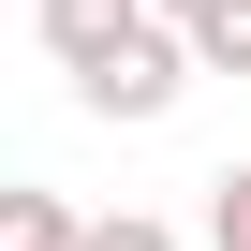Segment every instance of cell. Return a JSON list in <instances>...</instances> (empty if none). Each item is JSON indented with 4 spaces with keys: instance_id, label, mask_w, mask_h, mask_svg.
Returning a JSON list of instances; mask_svg holds the SVG:
<instances>
[{
    "instance_id": "6da1fadb",
    "label": "cell",
    "mask_w": 251,
    "mask_h": 251,
    "mask_svg": "<svg viewBox=\"0 0 251 251\" xmlns=\"http://www.w3.org/2000/svg\"><path fill=\"white\" fill-rule=\"evenodd\" d=\"M59 45V74H74V103L89 118H163L207 59H192V30H163V15H89V30H45Z\"/></svg>"
},
{
    "instance_id": "7a4b0ae2",
    "label": "cell",
    "mask_w": 251,
    "mask_h": 251,
    "mask_svg": "<svg viewBox=\"0 0 251 251\" xmlns=\"http://www.w3.org/2000/svg\"><path fill=\"white\" fill-rule=\"evenodd\" d=\"M0 251H89V207H59L45 177H30V192H0Z\"/></svg>"
},
{
    "instance_id": "3957f363",
    "label": "cell",
    "mask_w": 251,
    "mask_h": 251,
    "mask_svg": "<svg viewBox=\"0 0 251 251\" xmlns=\"http://www.w3.org/2000/svg\"><path fill=\"white\" fill-rule=\"evenodd\" d=\"M207 236H222V251H251V163H222V177H207Z\"/></svg>"
},
{
    "instance_id": "277c9868",
    "label": "cell",
    "mask_w": 251,
    "mask_h": 251,
    "mask_svg": "<svg viewBox=\"0 0 251 251\" xmlns=\"http://www.w3.org/2000/svg\"><path fill=\"white\" fill-rule=\"evenodd\" d=\"M89 251H177V222H148V207H103V222H89Z\"/></svg>"
},
{
    "instance_id": "5b68a950",
    "label": "cell",
    "mask_w": 251,
    "mask_h": 251,
    "mask_svg": "<svg viewBox=\"0 0 251 251\" xmlns=\"http://www.w3.org/2000/svg\"><path fill=\"white\" fill-rule=\"evenodd\" d=\"M45 30H89V15H148V0H30Z\"/></svg>"
},
{
    "instance_id": "8992f818",
    "label": "cell",
    "mask_w": 251,
    "mask_h": 251,
    "mask_svg": "<svg viewBox=\"0 0 251 251\" xmlns=\"http://www.w3.org/2000/svg\"><path fill=\"white\" fill-rule=\"evenodd\" d=\"M148 15H163V30H222L236 0H148Z\"/></svg>"
}]
</instances>
